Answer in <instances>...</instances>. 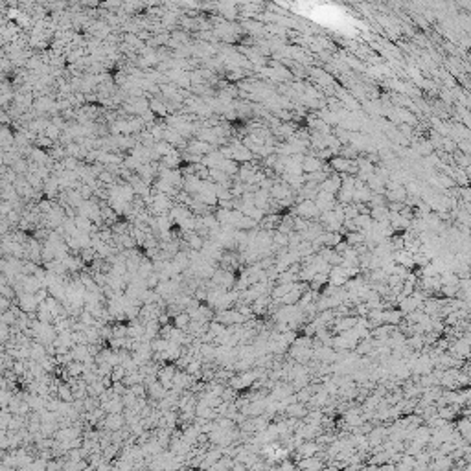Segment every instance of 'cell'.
I'll return each instance as SVG.
<instances>
[{
	"instance_id": "cell-1",
	"label": "cell",
	"mask_w": 471,
	"mask_h": 471,
	"mask_svg": "<svg viewBox=\"0 0 471 471\" xmlns=\"http://www.w3.org/2000/svg\"><path fill=\"white\" fill-rule=\"evenodd\" d=\"M401 318H403V313L397 310L396 306H391V308H385L383 310V324L397 326L401 322Z\"/></svg>"
},
{
	"instance_id": "cell-2",
	"label": "cell",
	"mask_w": 471,
	"mask_h": 471,
	"mask_svg": "<svg viewBox=\"0 0 471 471\" xmlns=\"http://www.w3.org/2000/svg\"><path fill=\"white\" fill-rule=\"evenodd\" d=\"M458 431V434L464 438L466 442H470L471 438V422L468 416H457V427H455Z\"/></svg>"
},
{
	"instance_id": "cell-3",
	"label": "cell",
	"mask_w": 471,
	"mask_h": 471,
	"mask_svg": "<svg viewBox=\"0 0 471 471\" xmlns=\"http://www.w3.org/2000/svg\"><path fill=\"white\" fill-rule=\"evenodd\" d=\"M318 169H322V162H320V158H316V157H304L302 171H306V173H313V171H318Z\"/></svg>"
},
{
	"instance_id": "cell-4",
	"label": "cell",
	"mask_w": 471,
	"mask_h": 471,
	"mask_svg": "<svg viewBox=\"0 0 471 471\" xmlns=\"http://www.w3.org/2000/svg\"><path fill=\"white\" fill-rule=\"evenodd\" d=\"M190 315L186 313V311H179V313H175L173 315V326L175 328H179V330H188V324H190Z\"/></svg>"
},
{
	"instance_id": "cell-5",
	"label": "cell",
	"mask_w": 471,
	"mask_h": 471,
	"mask_svg": "<svg viewBox=\"0 0 471 471\" xmlns=\"http://www.w3.org/2000/svg\"><path fill=\"white\" fill-rule=\"evenodd\" d=\"M326 283H328V273H315V276L310 282V287L315 291H320L322 285H326Z\"/></svg>"
}]
</instances>
